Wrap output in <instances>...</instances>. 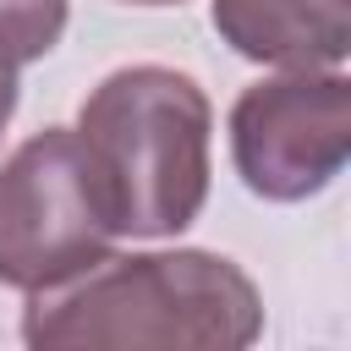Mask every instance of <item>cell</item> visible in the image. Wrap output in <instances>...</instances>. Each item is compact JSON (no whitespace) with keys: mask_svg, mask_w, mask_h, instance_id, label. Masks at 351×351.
<instances>
[{"mask_svg":"<svg viewBox=\"0 0 351 351\" xmlns=\"http://www.w3.org/2000/svg\"><path fill=\"white\" fill-rule=\"evenodd\" d=\"M263 329L258 285L219 252H137L99 258L93 269L33 291L22 340L38 351H241Z\"/></svg>","mask_w":351,"mask_h":351,"instance_id":"1","label":"cell"},{"mask_svg":"<svg viewBox=\"0 0 351 351\" xmlns=\"http://www.w3.org/2000/svg\"><path fill=\"white\" fill-rule=\"evenodd\" d=\"M208 99L186 71L121 66L77 115L99 203L115 236H176L208 197Z\"/></svg>","mask_w":351,"mask_h":351,"instance_id":"2","label":"cell"},{"mask_svg":"<svg viewBox=\"0 0 351 351\" xmlns=\"http://www.w3.org/2000/svg\"><path fill=\"white\" fill-rule=\"evenodd\" d=\"M115 241L71 126L27 137L0 165V285L27 296L49 291L110 258Z\"/></svg>","mask_w":351,"mask_h":351,"instance_id":"3","label":"cell"},{"mask_svg":"<svg viewBox=\"0 0 351 351\" xmlns=\"http://www.w3.org/2000/svg\"><path fill=\"white\" fill-rule=\"evenodd\" d=\"M351 154V82L335 66L252 82L230 110V159L252 197L302 203Z\"/></svg>","mask_w":351,"mask_h":351,"instance_id":"4","label":"cell"},{"mask_svg":"<svg viewBox=\"0 0 351 351\" xmlns=\"http://www.w3.org/2000/svg\"><path fill=\"white\" fill-rule=\"evenodd\" d=\"M214 33L236 55L285 71L340 66L351 49L346 0H214Z\"/></svg>","mask_w":351,"mask_h":351,"instance_id":"5","label":"cell"},{"mask_svg":"<svg viewBox=\"0 0 351 351\" xmlns=\"http://www.w3.org/2000/svg\"><path fill=\"white\" fill-rule=\"evenodd\" d=\"M66 33V0H0V71L44 60Z\"/></svg>","mask_w":351,"mask_h":351,"instance_id":"6","label":"cell"},{"mask_svg":"<svg viewBox=\"0 0 351 351\" xmlns=\"http://www.w3.org/2000/svg\"><path fill=\"white\" fill-rule=\"evenodd\" d=\"M11 110H16V71H0V137H5Z\"/></svg>","mask_w":351,"mask_h":351,"instance_id":"7","label":"cell"},{"mask_svg":"<svg viewBox=\"0 0 351 351\" xmlns=\"http://www.w3.org/2000/svg\"><path fill=\"white\" fill-rule=\"evenodd\" d=\"M126 5H181V0H126Z\"/></svg>","mask_w":351,"mask_h":351,"instance_id":"8","label":"cell"}]
</instances>
